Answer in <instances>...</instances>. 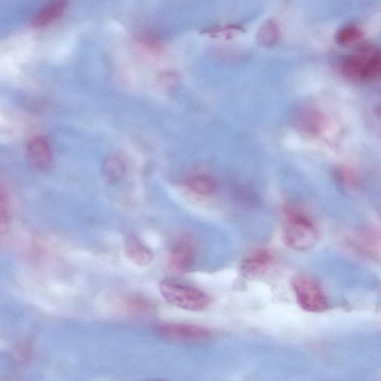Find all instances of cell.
Listing matches in <instances>:
<instances>
[{
	"instance_id": "obj_1",
	"label": "cell",
	"mask_w": 381,
	"mask_h": 381,
	"mask_svg": "<svg viewBox=\"0 0 381 381\" xmlns=\"http://www.w3.org/2000/svg\"><path fill=\"white\" fill-rule=\"evenodd\" d=\"M159 289L162 297L172 306L188 311H202L210 306V297L202 290L164 279Z\"/></svg>"
},
{
	"instance_id": "obj_2",
	"label": "cell",
	"mask_w": 381,
	"mask_h": 381,
	"mask_svg": "<svg viewBox=\"0 0 381 381\" xmlns=\"http://www.w3.org/2000/svg\"><path fill=\"white\" fill-rule=\"evenodd\" d=\"M283 238L285 245L289 248L296 251H307L316 244L318 232L306 216L295 213L287 218Z\"/></svg>"
},
{
	"instance_id": "obj_3",
	"label": "cell",
	"mask_w": 381,
	"mask_h": 381,
	"mask_svg": "<svg viewBox=\"0 0 381 381\" xmlns=\"http://www.w3.org/2000/svg\"><path fill=\"white\" fill-rule=\"evenodd\" d=\"M292 287L299 306L304 311L322 313L328 309V298L314 278L304 275L297 276L292 280Z\"/></svg>"
},
{
	"instance_id": "obj_4",
	"label": "cell",
	"mask_w": 381,
	"mask_h": 381,
	"mask_svg": "<svg viewBox=\"0 0 381 381\" xmlns=\"http://www.w3.org/2000/svg\"><path fill=\"white\" fill-rule=\"evenodd\" d=\"M195 262V255L193 245L189 241L183 240L172 250L169 259V269L174 274L183 275L193 269Z\"/></svg>"
},
{
	"instance_id": "obj_5",
	"label": "cell",
	"mask_w": 381,
	"mask_h": 381,
	"mask_svg": "<svg viewBox=\"0 0 381 381\" xmlns=\"http://www.w3.org/2000/svg\"><path fill=\"white\" fill-rule=\"evenodd\" d=\"M160 331L171 338L186 341L207 340L211 332L205 327L187 323H164L159 326Z\"/></svg>"
},
{
	"instance_id": "obj_6",
	"label": "cell",
	"mask_w": 381,
	"mask_h": 381,
	"mask_svg": "<svg viewBox=\"0 0 381 381\" xmlns=\"http://www.w3.org/2000/svg\"><path fill=\"white\" fill-rule=\"evenodd\" d=\"M273 263L272 254L260 250L252 254L241 265V273L250 280H256L269 271Z\"/></svg>"
},
{
	"instance_id": "obj_7",
	"label": "cell",
	"mask_w": 381,
	"mask_h": 381,
	"mask_svg": "<svg viewBox=\"0 0 381 381\" xmlns=\"http://www.w3.org/2000/svg\"><path fill=\"white\" fill-rule=\"evenodd\" d=\"M27 159L36 169L46 171L53 163V153L46 139L37 136L29 143L27 149Z\"/></svg>"
},
{
	"instance_id": "obj_8",
	"label": "cell",
	"mask_w": 381,
	"mask_h": 381,
	"mask_svg": "<svg viewBox=\"0 0 381 381\" xmlns=\"http://www.w3.org/2000/svg\"><path fill=\"white\" fill-rule=\"evenodd\" d=\"M125 255L134 264L148 266L154 260V254L138 238L131 235L127 238L124 245Z\"/></svg>"
},
{
	"instance_id": "obj_9",
	"label": "cell",
	"mask_w": 381,
	"mask_h": 381,
	"mask_svg": "<svg viewBox=\"0 0 381 381\" xmlns=\"http://www.w3.org/2000/svg\"><path fill=\"white\" fill-rule=\"evenodd\" d=\"M68 6L67 0H52L37 13L32 20L34 27L44 28L63 15Z\"/></svg>"
},
{
	"instance_id": "obj_10",
	"label": "cell",
	"mask_w": 381,
	"mask_h": 381,
	"mask_svg": "<svg viewBox=\"0 0 381 381\" xmlns=\"http://www.w3.org/2000/svg\"><path fill=\"white\" fill-rule=\"evenodd\" d=\"M381 79V49H366L361 82Z\"/></svg>"
},
{
	"instance_id": "obj_11",
	"label": "cell",
	"mask_w": 381,
	"mask_h": 381,
	"mask_svg": "<svg viewBox=\"0 0 381 381\" xmlns=\"http://www.w3.org/2000/svg\"><path fill=\"white\" fill-rule=\"evenodd\" d=\"M302 124L303 129L311 134H320L326 127L327 121L319 112L309 110L304 113Z\"/></svg>"
},
{
	"instance_id": "obj_12",
	"label": "cell",
	"mask_w": 381,
	"mask_h": 381,
	"mask_svg": "<svg viewBox=\"0 0 381 381\" xmlns=\"http://www.w3.org/2000/svg\"><path fill=\"white\" fill-rule=\"evenodd\" d=\"M279 28L273 20L266 21L259 29L257 34L259 43L266 47L275 45L278 41Z\"/></svg>"
},
{
	"instance_id": "obj_13",
	"label": "cell",
	"mask_w": 381,
	"mask_h": 381,
	"mask_svg": "<svg viewBox=\"0 0 381 381\" xmlns=\"http://www.w3.org/2000/svg\"><path fill=\"white\" fill-rule=\"evenodd\" d=\"M366 112L372 128L381 136V96H372L369 98Z\"/></svg>"
},
{
	"instance_id": "obj_14",
	"label": "cell",
	"mask_w": 381,
	"mask_h": 381,
	"mask_svg": "<svg viewBox=\"0 0 381 381\" xmlns=\"http://www.w3.org/2000/svg\"><path fill=\"white\" fill-rule=\"evenodd\" d=\"M362 30L356 25H349L341 28L336 34L335 40L341 46H348L361 40Z\"/></svg>"
},
{
	"instance_id": "obj_15",
	"label": "cell",
	"mask_w": 381,
	"mask_h": 381,
	"mask_svg": "<svg viewBox=\"0 0 381 381\" xmlns=\"http://www.w3.org/2000/svg\"><path fill=\"white\" fill-rule=\"evenodd\" d=\"M336 177L340 183L347 187H354L358 184L356 175L345 167H340L336 171Z\"/></svg>"
},
{
	"instance_id": "obj_16",
	"label": "cell",
	"mask_w": 381,
	"mask_h": 381,
	"mask_svg": "<svg viewBox=\"0 0 381 381\" xmlns=\"http://www.w3.org/2000/svg\"><path fill=\"white\" fill-rule=\"evenodd\" d=\"M123 171L122 164L117 159L110 160L106 164L105 175L112 180L118 179L122 175Z\"/></svg>"
},
{
	"instance_id": "obj_17",
	"label": "cell",
	"mask_w": 381,
	"mask_h": 381,
	"mask_svg": "<svg viewBox=\"0 0 381 381\" xmlns=\"http://www.w3.org/2000/svg\"><path fill=\"white\" fill-rule=\"evenodd\" d=\"M192 183L195 188H200V193H207L212 188L211 181L207 180L205 177H200V179L198 177V179H195Z\"/></svg>"
}]
</instances>
